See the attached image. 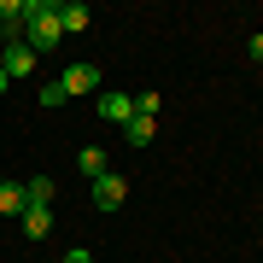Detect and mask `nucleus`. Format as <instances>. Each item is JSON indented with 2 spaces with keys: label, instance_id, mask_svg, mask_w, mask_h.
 Listing matches in <instances>:
<instances>
[{
  "label": "nucleus",
  "instance_id": "f257e3e1",
  "mask_svg": "<svg viewBox=\"0 0 263 263\" xmlns=\"http://www.w3.org/2000/svg\"><path fill=\"white\" fill-rule=\"evenodd\" d=\"M59 41H65V24H59V6H53V0H29V6H24V47L29 53H53L59 47Z\"/></svg>",
  "mask_w": 263,
  "mask_h": 263
},
{
  "label": "nucleus",
  "instance_id": "f03ea898",
  "mask_svg": "<svg viewBox=\"0 0 263 263\" xmlns=\"http://www.w3.org/2000/svg\"><path fill=\"white\" fill-rule=\"evenodd\" d=\"M123 199H129V181H123L117 170H105V176L94 181V205H100V211H117Z\"/></svg>",
  "mask_w": 263,
  "mask_h": 263
},
{
  "label": "nucleus",
  "instance_id": "7ed1b4c3",
  "mask_svg": "<svg viewBox=\"0 0 263 263\" xmlns=\"http://www.w3.org/2000/svg\"><path fill=\"white\" fill-rule=\"evenodd\" d=\"M0 70L18 82V76H29V70H35V53H29L24 41H6V47H0Z\"/></svg>",
  "mask_w": 263,
  "mask_h": 263
},
{
  "label": "nucleus",
  "instance_id": "20e7f679",
  "mask_svg": "<svg viewBox=\"0 0 263 263\" xmlns=\"http://www.w3.org/2000/svg\"><path fill=\"white\" fill-rule=\"evenodd\" d=\"M94 82H100V65H65V76H59V88L76 100V94H94Z\"/></svg>",
  "mask_w": 263,
  "mask_h": 263
},
{
  "label": "nucleus",
  "instance_id": "39448f33",
  "mask_svg": "<svg viewBox=\"0 0 263 263\" xmlns=\"http://www.w3.org/2000/svg\"><path fill=\"white\" fill-rule=\"evenodd\" d=\"M24 6L29 0H0V41H24Z\"/></svg>",
  "mask_w": 263,
  "mask_h": 263
},
{
  "label": "nucleus",
  "instance_id": "423d86ee",
  "mask_svg": "<svg viewBox=\"0 0 263 263\" xmlns=\"http://www.w3.org/2000/svg\"><path fill=\"white\" fill-rule=\"evenodd\" d=\"M76 170H82L88 181H100L105 170H111V152H105V146H82V152H76Z\"/></svg>",
  "mask_w": 263,
  "mask_h": 263
},
{
  "label": "nucleus",
  "instance_id": "0eeeda50",
  "mask_svg": "<svg viewBox=\"0 0 263 263\" xmlns=\"http://www.w3.org/2000/svg\"><path fill=\"white\" fill-rule=\"evenodd\" d=\"M24 211H29L24 181H0V216H24Z\"/></svg>",
  "mask_w": 263,
  "mask_h": 263
},
{
  "label": "nucleus",
  "instance_id": "6e6552de",
  "mask_svg": "<svg viewBox=\"0 0 263 263\" xmlns=\"http://www.w3.org/2000/svg\"><path fill=\"white\" fill-rule=\"evenodd\" d=\"M100 117L105 123H129L135 117V100L129 94H100Z\"/></svg>",
  "mask_w": 263,
  "mask_h": 263
},
{
  "label": "nucleus",
  "instance_id": "1a4fd4ad",
  "mask_svg": "<svg viewBox=\"0 0 263 263\" xmlns=\"http://www.w3.org/2000/svg\"><path fill=\"white\" fill-rule=\"evenodd\" d=\"M47 228H53V205H29L24 211V234L29 240H47Z\"/></svg>",
  "mask_w": 263,
  "mask_h": 263
},
{
  "label": "nucleus",
  "instance_id": "9d476101",
  "mask_svg": "<svg viewBox=\"0 0 263 263\" xmlns=\"http://www.w3.org/2000/svg\"><path fill=\"white\" fill-rule=\"evenodd\" d=\"M152 135H158V123H152V117H129V123H123V141H129L135 152H141Z\"/></svg>",
  "mask_w": 263,
  "mask_h": 263
},
{
  "label": "nucleus",
  "instance_id": "9b49d317",
  "mask_svg": "<svg viewBox=\"0 0 263 263\" xmlns=\"http://www.w3.org/2000/svg\"><path fill=\"white\" fill-rule=\"evenodd\" d=\"M59 24H65V35H82V29L94 24V12H88V6H76V0H70V6H59Z\"/></svg>",
  "mask_w": 263,
  "mask_h": 263
},
{
  "label": "nucleus",
  "instance_id": "f8f14e48",
  "mask_svg": "<svg viewBox=\"0 0 263 263\" xmlns=\"http://www.w3.org/2000/svg\"><path fill=\"white\" fill-rule=\"evenodd\" d=\"M24 193H29V205H53V181H47V176L24 181Z\"/></svg>",
  "mask_w": 263,
  "mask_h": 263
},
{
  "label": "nucleus",
  "instance_id": "ddd939ff",
  "mask_svg": "<svg viewBox=\"0 0 263 263\" xmlns=\"http://www.w3.org/2000/svg\"><path fill=\"white\" fill-rule=\"evenodd\" d=\"M70 94H65V88H59V82H47V88H41V111H59V105H65Z\"/></svg>",
  "mask_w": 263,
  "mask_h": 263
},
{
  "label": "nucleus",
  "instance_id": "4468645a",
  "mask_svg": "<svg viewBox=\"0 0 263 263\" xmlns=\"http://www.w3.org/2000/svg\"><path fill=\"white\" fill-rule=\"evenodd\" d=\"M158 105H164V94H158V88H146V94L135 100V117H152V111H158Z\"/></svg>",
  "mask_w": 263,
  "mask_h": 263
},
{
  "label": "nucleus",
  "instance_id": "2eb2a0df",
  "mask_svg": "<svg viewBox=\"0 0 263 263\" xmlns=\"http://www.w3.org/2000/svg\"><path fill=\"white\" fill-rule=\"evenodd\" d=\"M59 263H94V252H88V246H76V252H65Z\"/></svg>",
  "mask_w": 263,
  "mask_h": 263
},
{
  "label": "nucleus",
  "instance_id": "dca6fc26",
  "mask_svg": "<svg viewBox=\"0 0 263 263\" xmlns=\"http://www.w3.org/2000/svg\"><path fill=\"white\" fill-rule=\"evenodd\" d=\"M246 53H252V59H263V35H252V41H246Z\"/></svg>",
  "mask_w": 263,
  "mask_h": 263
},
{
  "label": "nucleus",
  "instance_id": "f3484780",
  "mask_svg": "<svg viewBox=\"0 0 263 263\" xmlns=\"http://www.w3.org/2000/svg\"><path fill=\"white\" fill-rule=\"evenodd\" d=\"M6 88H12V76H6V70H0V100H6Z\"/></svg>",
  "mask_w": 263,
  "mask_h": 263
},
{
  "label": "nucleus",
  "instance_id": "a211bd4d",
  "mask_svg": "<svg viewBox=\"0 0 263 263\" xmlns=\"http://www.w3.org/2000/svg\"><path fill=\"white\" fill-rule=\"evenodd\" d=\"M0 47H6V41H0Z\"/></svg>",
  "mask_w": 263,
  "mask_h": 263
},
{
  "label": "nucleus",
  "instance_id": "6ab92c4d",
  "mask_svg": "<svg viewBox=\"0 0 263 263\" xmlns=\"http://www.w3.org/2000/svg\"><path fill=\"white\" fill-rule=\"evenodd\" d=\"M0 181H6V176H0Z\"/></svg>",
  "mask_w": 263,
  "mask_h": 263
},
{
  "label": "nucleus",
  "instance_id": "aec40b11",
  "mask_svg": "<svg viewBox=\"0 0 263 263\" xmlns=\"http://www.w3.org/2000/svg\"><path fill=\"white\" fill-rule=\"evenodd\" d=\"M47 263H53V257H47Z\"/></svg>",
  "mask_w": 263,
  "mask_h": 263
}]
</instances>
